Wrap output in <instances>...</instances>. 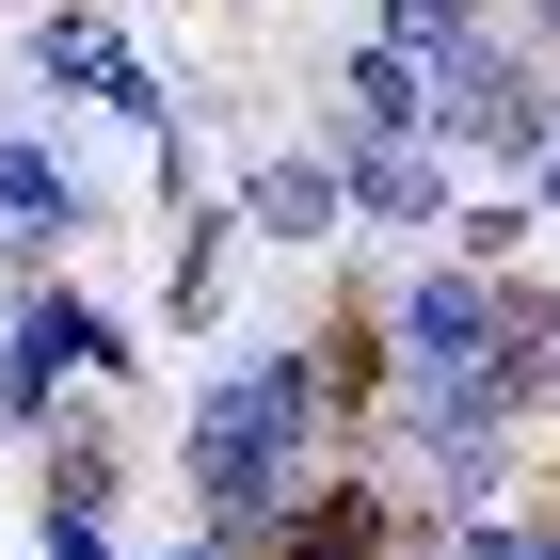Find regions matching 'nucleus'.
I'll return each instance as SVG.
<instances>
[{
  "mask_svg": "<svg viewBox=\"0 0 560 560\" xmlns=\"http://www.w3.org/2000/svg\"><path fill=\"white\" fill-rule=\"evenodd\" d=\"M352 192H369V209H385V224H432V176L400 161V144H369V161H352Z\"/></svg>",
  "mask_w": 560,
  "mask_h": 560,
  "instance_id": "9",
  "label": "nucleus"
},
{
  "mask_svg": "<svg viewBox=\"0 0 560 560\" xmlns=\"http://www.w3.org/2000/svg\"><path fill=\"white\" fill-rule=\"evenodd\" d=\"M560 385V320H528V304H497L480 272H432L417 304H400V400L417 417H513V400Z\"/></svg>",
  "mask_w": 560,
  "mask_h": 560,
  "instance_id": "1",
  "label": "nucleus"
},
{
  "mask_svg": "<svg viewBox=\"0 0 560 560\" xmlns=\"http://www.w3.org/2000/svg\"><path fill=\"white\" fill-rule=\"evenodd\" d=\"M0 209L48 241V224H65V161H48V144H0Z\"/></svg>",
  "mask_w": 560,
  "mask_h": 560,
  "instance_id": "8",
  "label": "nucleus"
},
{
  "mask_svg": "<svg viewBox=\"0 0 560 560\" xmlns=\"http://www.w3.org/2000/svg\"><path fill=\"white\" fill-rule=\"evenodd\" d=\"M545 192H560V144H545Z\"/></svg>",
  "mask_w": 560,
  "mask_h": 560,
  "instance_id": "13",
  "label": "nucleus"
},
{
  "mask_svg": "<svg viewBox=\"0 0 560 560\" xmlns=\"http://www.w3.org/2000/svg\"><path fill=\"white\" fill-rule=\"evenodd\" d=\"M369 545V497H320V513H304V560H352Z\"/></svg>",
  "mask_w": 560,
  "mask_h": 560,
  "instance_id": "11",
  "label": "nucleus"
},
{
  "mask_svg": "<svg viewBox=\"0 0 560 560\" xmlns=\"http://www.w3.org/2000/svg\"><path fill=\"white\" fill-rule=\"evenodd\" d=\"M81 352H113V337H96L81 304H33V320H16V417H33V400H48V369H81Z\"/></svg>",
  "mask_w": 560,
  "mask_h": 560,
  "instance_id": "5",
  "label": "nucleus"
},
{
  "mask_svg": "<svg viewBox=\"0 0 560 560\" xmlns=\"http://www.w3.org/2000/svg\"><path fill=\"white\" fill-rule=\"evenodd\" d=\"M385 33L400 48H465V0H385Z\"/></svg>",
  "mask_w": 560,
  "mask_h": 560,
  "instance_id": "10",
  "label": "nucleus"
},
{
  "mask_svg": "<svg viewBox=\"0 0 560 560\" xmlns=\"http://www.w3.org/2000/svg\"><path fill=\"white\" fill-rule=\"evenodd\" d=\"M432 113H465V129H497V144H545V96H528V65H497V48H432Z\"/></svg>",
  "mask_w": 560,
  "mask_h": 560,
  "instance_id": "3",
  "label": "nucleus"
},
{
  "mask_svg": "<svg viewBox=\"0 0 560 560\" xmlns=\"http://www.w3.org/2000/svg\"><path fill=\"white\" fill-rule=\"evenodd\" d=\"M465 560H560V528H480Z\"/></svg>",
  "mask_w": 560,
  "mask_h": 560,
  "instance_id": "12",
  "label": "nucleus"
},
{
  "mask_svg": "<svg viewBox=\"0 0 560 560\" xmlns=\"http://www.w3.org/2000/svg\"><path fill=\"white\" fill-rule=\"evenodd\" d=\"M352 113H369V129H417V113H432V81L400 65V48H369V65H352Z\"/></svg>",
  "mask_w": 560,
  "mask_h": 560,
  "instance_id": "7",
  "label": "nucleus"
},
{
  "mask_svg": "<svg viewBox=\"0 0 560 560\" xmlns=\"http://www.w3.org/2000/svg\"><path fill=\"white\" fill-rule=\"evenodd\" d=\"M33 65H48V81H96V96H129V113H161V96L129 81V48L96 33V16H48V33H33Z\"/></svg>",
  "mask_w": 560,
  "mask_h": 560,
  "instance_id": "4",
  "label": "nucleus"
},
{
  "mask_svg": "<svg viewBox=\"0 0 560 560\" xmlns=\"http://www.w3.org/2000/svg\"><path fill=\"white\" fill-rule=\"evenodd\" d=\"M257 224H272V241H320V224H337V176H320V161H272L257 176Z\"/></svg>",
  "mask_w": 560,
  "mask_h": 560,
  "instance_id": "6",
  "label": "nucleus"
},
{
  "mask_svg": "<svg viewBox=\"0 0 560 560\" xmlns=\"http://www.w3.org/2000/svg\"><path fill=\"white\" fill-rule=\"evenodd\" d=\"M289 465H304V369H241V385L192 417L209 513H224V528H272V513H289Z\"/></svg>",
  "mask_w": 560,
  "mask_h": 560,
  "instance_id": "2",
  "label": "nucleus"
}]
</instances>
